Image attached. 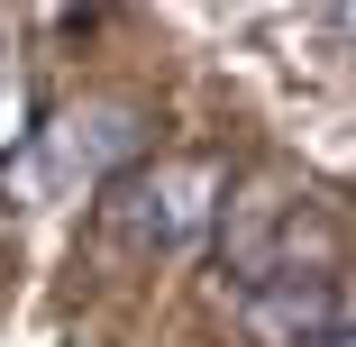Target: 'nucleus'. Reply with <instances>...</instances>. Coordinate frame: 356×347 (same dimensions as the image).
Listing matches in <instances>:
<instances>
[{
	"label": "nucleus",
	"instance_id": "3",
	"mask_svg": "<svg viewBox=\"0 0 356 347\" xmlns=\"http://www.w3.org/2000/svg\"><path fill=\"white\" fill-rule=\"evenodd\" d=\"M283 220H293V183H283V174H247L238 192H220V265H229L238 293H265L274 284Z\"/></svg>",
	"mask_w": 356,
	"mask_h": 347
},
{
	"label": "nucleus",
	"instance_id": "2",
	"mask_svg": "<svg viewBox=\"0 0 356 347\" xmlns=\"http://www.w3.org/2000/svg\"><path fill=\"white\" fill-rule=\"evenodd\" d=\"M147 156V110L137 101H83L55 128H37V147L19 156V183L37 192H74V183H119Z\"/></svg>",
	"mask_w": 356,
	"mask_h": 347
},
{
	"label": "nucleus",
	"instance_id": "5",
	"mask_svg": "<svg viewBox=\"0 0 356 347\" xmlns=\"http://www.w3.org/2000/svg\"><path fill=\"white\" fill-rule=\"evenodd\" d=\"M329 347H347V338H329Z\"/></svg>",
	"mask_w": 356,
	"mask_h": 347
},
{
	"label": "nucleus",
	"instance_id": "1",
	"mask_svg": "<svg viewBox=\"0 0 356 347\" xmlns=\"http://www.w3.org/2000/svg\"><path fill=\"white\" fill-rule=\"evenodd\" d=\"M220 192H229V165L220 156H156V165H128L101 201V229L119 247H192L210 220H220Z\"/></svg>",
	"mask_w": 356,
	"mask_h": 347
},
{
	"label": "nucleus",
	"instance_id": "4",
	"mask_svg": "<svg viewBox=\"0 0 356 347\" xmlns=\"http://www.w3.org/2000/svg\"><path fill=\"white\" fill-rule=\"evenodd\" d=\"M329 338H347L338 274H293V284L247 293V347H329Z\"/></svg>",
	"mask_w": 356,
	"mask_h": 347
}]
</instances>
